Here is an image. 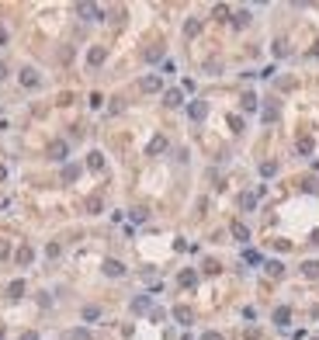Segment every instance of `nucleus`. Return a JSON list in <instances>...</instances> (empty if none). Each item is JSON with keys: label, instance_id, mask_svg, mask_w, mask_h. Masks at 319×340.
Masks as SVG:
<instances>
[{"label": "nucleus", "instance_id": "1", "mask_svg": "<svg viewBox=\"0 0 319 340\" xmlns=\"http://www.w3.org/2000/svg\"><path fill=\"white\" fill-rule=\"evenodd\" d=\"M76 14H80V18H91V21H101V18H104V11H101L97 4H76Z\"/></svg>", "mask_w": 319, "mask_h": 340}, {"label": "nucleus", "instance_id": "2", "mask_svg": "<svg viewBox=\"0 0 319 340\" xmlns=\"http://www.w3.org/2000/svg\"><path fill=\"white\" fill-rule=\"evenodd\" d=\"M187 115H191L194 122H202V118L208 115V104H205V101H191V104H187Z\"/></svg>", "mask_w": 319, "mask_h": 340}, {"label": "nucleus", "instance_id": "3", "mask_svg": "<svg viewBox=\"0 0 319 340\" xmlns=\"http://www.w3.org/2000/svg\"><path fill=\"white\" fill-rule=\"evenodd\" d=\"M49 157H52V160H66V157H69V146H66L63 139H56V142L49 146Z\"/></svg>", "mask_w": 319, "mask_h": 340}, {"label": "nucleus", "instance_id": "4", "mask_svg": "<svg viewBox=\"0 0 319 340\" xmlns=\"http://www.w3.org/2000/svg\"><path fill=\"white\" fill-rule=\"evenodd\" d=\"M104 274L108 278H122L125 274V264L122 260H104Z\"/></svg>", "mask_w": 319, "mask_h": 340}, {"label": "nucleus", "instance_id": "5", "mask_svg": "<svg viewBox=\"0 0 319 340\" xmlns=\"http://www.w3.org/2000/svg\"><path fill=\"white\" fill-rule=\"evenodd\" d=\"M149 309H153V298H149V295L132 298V313H139V316H142V313H149Z\"/></svg>", "mask_w": 319, "mask_h": 340}, {"label": "nucleus", "instance_id": "6", "mask_svg": "<svg viewBox=\"0 0 319 340\" xmlns=\"http://www.w3.org/2000/svg\"><path fill=\"white\" fill-rule=\"evenodd\" d=\"M163 149H167V139H163V136H153V139H149V146H146V153H149V157H156V153H163Z\"/></svg>", "mask_w": 319, "mask_h": 340}, {"label": "nucleus", "instance_id": "7", "mask_svg": "<svg viewBox=\"0 0 319 340\" xmlns=\"http://www.w3.org/2000/svg\"><path fill=\"white\" fill-rule=\"evenodd\" d=\"M174 319H177V323H181V326H187V323H191V319H194V313H191V309H187V306H174Z\"/></svg>", "mask_w": 319, "mask_h": 340}, {"label": "nucleus", "instance_id": "8", "mask_svg": "<svg viewBox=\"0 0 319 340\" xmlns=\"http://www.w3.org/2000/svg\"><path fill=\"white\" fill-rule=\"evenodd\" d=\"M274 323H277V326H288V323H292V309H288V306H277V309H274Z\"/></svg>", "mask_w": 319, "mask_h": 340}, {"label": "nucleus", "instance_id": "9", "mask_svg": "<svg viewBox=\"0 0 319 340\" xmlns=\"http://www.w3.org/2000/svg\"><path fill=\"white\" fill-rule=\"evenodd\" d=\"M229 233H232V236H236L239 243H247V240H250V229H247L243 222H232V226H229Z\"/></svg>", "mask_w": 319, "mask_h": 340}, {"label": "nucleus", "instance_id": "10", "mask_svg": "<svg viewBox=\"0 0 319 340\" xmlns=\"http://www.w3.org/2000/svg\"><path fill=\"white\" fill-rule=\"evenodd\" d=\"M146 94H156L160 87H163V80H160V77H142V84H139Z\"/></svg>", "mask_w": 319, "mask_h": 340}, {"label": "nucleus", "instance_id": "11", "mask_svg": "<svg viewBox=\"0 0 319 340\" xmlns=\"http://www.w3.org/2000/svg\"><path fill=\"white\" fill-rule=\"evenodd\" d=\"M104 59H108V52H104V49H101V45H94V49H91V52H87V63H91V66H101V63H104Z\"/></svg>", "mask_w": 319, "mask_h": 340}, {"label": "nucleus", "instance_id": "12", "mask_svg": "<svg viewBox=\"0 0 319 340\" xmlns=\"http://www.w3.org/2000/svg\"><path fill=\"white\" fill-rule=\"evenodd\" d=\"M21 84H24V87H38V73H35L31 66L21 69Z\"/></svg>", "mask_w": 319, "mask_h": 340}, {"label": "nucleus", "instance_id": "13", "mask_svg": "<svg viewBox=\"0 0 319 340\" xmlns=\"http://www.w3.org/2000/svg\"><path fill=\"white\" fill-rule=\"evenodd\" d=\"M198 31H202V21H198V18H187V21H184V35H187V39H194Z\"/></svg>", "mask_w": 319, "mask_h": 340}, {"label": "nucleus", "instance_id": "14", "mask_svg": "<svg viewBox=\"0 0 319 340\" xmlns=\"http://www.w3.org/2000/svg\"><path fill=\"white\" fill-rule=\"evenodd\" d=\"M239 208H243V212H253V208H257V195H250V191L239 195Z\"/></svg>", "mask_w": 319, "mask_h": 340}, {"label": "nucleus", "instance_id": "15", "mask_svg": "<svg viewBox=\"0 0 319 340\" xmlns=\"http://www.w3.org/2000/svg\"><path fill=\"white\" fill-rule=\"evenodd\" d=\"M87 167H91V170H104V153H97V149H94V153L87 157Z\"/></svg>", "mask_w": 319, "mask_h": 340}, {"label": "nucleus", "instance_id": "16", "mask_svg": "<svg viewBox=\"0 0 319 340\" xmlns=\"http://www.w3.org/2000/svg\"><path fill=\"white\" fill-rule=\"evenodd\" d=\"M302 274L305 278H319V260H305L302 264Z\"/></svg>", "mask_w": 319, "mask_h": 340}, {"label": "nucleus", "instance_id": "17", "mask_svg": "<svg viewBox=\"0 0 319 340\" xmlns=\"http://www.w3.org/2000/svg\"><path fill=\"white\" fill-rule=\"evenodd\" d=\"M267 274H271V278H281V274H285V264H281V260H267Z\"/></svg>", "mask_w": 319, "mask_h": 340}, {"label": "nucleus", "instance_id": "18", "mask_svg": "<svg viewBox=\"0 0 319 340\" xmlns=\"http://www.w3.org/2000/svg\"><path fill=\"white\" fill-rule=\"evenodd\" d=\"M31 260H35V250H31V247H21V250H18V264H24V268H28Z\"/></svg>", "mask_w": 319, "mask_h": 340}, {"label": "nucleus", "instance_id": "19", "mask_svg": "<svg viewBox=\"0 0 319 340\" xmlns=\"http://www.w3.org/2000/svg\"><path fill=\"white\" fill-rule=\"evenodd\" d=\"M80 316H84L87 323H94V319H101V306H84V313H80Z\"/></svg>", "mask_w": 319, "mask_h": 340}, {"label": "nucleus", "instance_id": "20", "mask_svg": "<svg viewBox=\"0 0 319 340\" xmlns=\"http://www.w3.org/2000/svg\"><path fill=\"white\" fill-rule=\"evenodd\" d=\"M184 104V94L181 91H167V108H181Z\"/></svg>", "mask_w": 319, "mask_h": 340}, {"label": "nucleus", "instance_id": "21", "mask_svg": "<svg viewBox=\"0 0 319 340\" xmlns=\"http://www.w3.org/2000/svg\"><path fill=\"white\" fill-rule=\"evenodd\" d=\"M76 177H80V167H76V163H66V167H63V181L69 184V181H76Z\"/></svg>", "mask_w": 319, "mask_h": 340}, {"label": "nucleus", "instance_id": "22", "mask_svg": "<svg viewBox=\"0 0 319 340\" xmlns=\"http://www.w3.org/2000/svg\"><path fill=\"white\" fill-rule=\"evenodd\" d=\"M7 295H11V298H21V295H24V281H21V278L11 281V285H7Z\"/></svg>", "mask_w": 319, "mask_h": 340}, {"label": "nucleus", "instance_id": "23", "mask_svg": "<svg viewBox=\"0 0 319 340\" xmlns=\"http://www.w3.org/2000/svg\"><path fill=\"white\" fill-rule=\"evenodd\" d=\"M232 24H236V28H247V24H250V11H236V14H232Z\"/></svg>", "mask_w": 319, "mask_h": 340}, {"label": "nucleus", "instance_id": "24", "mask_svg": "<svg viewBox=\"0 0 319 340\" xmlns=\"http://www.w3.org/2000/svg\"><path fill=\"white\" fill-rule=\"evenodd\" d=\"M274 174H277V163L274 160H264L260 163V177H274Z\"/></svg>", "mask_w": 319, "mask_h": 340}, {"label": "nucleus", "instance_id": "25", "mask_svg": "<svg viewBox=\"0 0 319 340\" xmlns=\"http://www.w3.org/2000/svg\"><path fill=\"white\" fill-rule=\"evenodd\" d=\"M298 153H302V157H309V153H312V139H309V136H302V139H298Z\"/></svg>", "mask_w": 319, "mask_h": 340}, {"label": "nucleus", "instance_id": "26", "mask_svg": "<svg viewBox=\"0 0 319 340\" xmlns=\"http://www.w3.org/2000/svg\"><path fill=\"white\" fill-rule=\"evenodd\" d=\"M243 111H257V94H243Z\"/></svg>", "mask_w": 319, "mask_h": 340}, {"label": "nucleus", "instance_id": "27", "mask_svg": "<svg viewBox=\"0 0 319 340\" xmlns=\"http://www.w3.org/2000/svg\"><path fill=\"white\" fill-rule=\"evenodd\" d=\"M177 281H181L184 288H191V285H194V271H181V278H177Z\"/></svg>", "mask_w": 319, "mask_h": 340}, {"label": "nucleus", "instance_id": "28", "mask_svg": "<svg viewBox=\"0 0 319 340\" xmlns=\"http://www.w3.org/2000/svg\"><path fill=\"white\" fill-rule=\"evenodd\" d=\"M69 340H91V333L80 326V330H69Z\"/></svg>", "mask_w": 319, "mask_h": 340}, {"label": "nucleus", "instance_id": "29", "mask_svg": "<svg viewBox=\"0 0 319 340\" xmlns=\"http://www.w3.org/2000/svg\"><path fill=\"white\" fill-rule=\"evenodd\" d=\"M274 118H277V108L267 104V108H264V122H274Z\"/></svg>", "mask_w": 319, "mask_h": 340}, {"label": "nucleus", "instance_id": "30", "mask_svg": "<svg viewBox=\"0 0 319 340\" xmlns=\"http://www.w3.org/2000/svg\"><path fill=\"white\" fill-rule=\"evenodd\" d=\"M229 129H232V132H243V118L232 115V118H229Z\"/></svg>", "mask_w": 319, "mask_h": 340}, {"label": "nucleus", "instance_id": "31", "mask_svg": "<svg viewBox=\"0 0 319 340\" xmlns=\"http://www.w3.org/2000/svg\"><path fill=\"white\" fill-rule=\"evenodd\" d=\"M215 18H219V21H229V7L219 4V7H215Z\"/></svg>", "mask_w": 319, "mask_h": 340}, {"label": "nucleus", "instance_id": "32", "mask_svg": "<svg viewBox=\"0 0 319 340\" xmlns=\"http://www.w3.org/2000/svg\"><path fill=\"white\" fill-rule=\"evenodd\" d=\"M87 212L97 215V212H101V198H87Z\"/></svg>", "mask_w": 319, "mask_h": 340}, {"label": "nucleus", "instance_id": "33", "mask_svg": "<svg viewBox=\"0 0 319 340\" xmlns=\"http://www.w3.org/2000/svg\"><path fill=\"white\" fill-rule=\"evenodd\" d=\"M243 260H247V264H260V253H257V250H247Z\"/></svg>", "mask_w": 319, "mask_h": 340}, {"label": "nucleus", "instance_id": "34", "mask_svg": "<svg viewBox=\"0 0 319 340\" xmlns=\"http://www.w3.org/2000/svg\"><path fill=\"white\" fill-rule=\"evenodd\" d=\"M305 191H309V195H319V181L309 177V181H305Z\"/></svg>", "mask_w": 319, "mask_h": 340}, {"label": "nucleus", "instance_id": "35", "mask_svg": "<svg viewBox=\"0 0 319 340\" xmlns=\"http://www.w3.org/2000/svg\"><path fill=\"white\" fill-rule=\"evenodd\" d=\"M46 253H49V257H59V253H63V247H59V243H49V247H46Z\"/></svg>", "mask_w": 319, "mask_h": 340}, {"label": "nucleus", "instance_id": "36", "mask_svg": "<svg viewBox=\"0 0 319 340\" xmlns=\"http://www.w3.org/2000/svg\"><path fill=\"white\" fill-rule=\"evenodd\" d=\"M202 340H226V337H222V333H215V330H205V337H202Z\"/></svg>", "mask_w": 319, "mask_h": 340}, {"label": "nucleus", "instance_id": "37", "mask_svg": "<svg viewBox=\"0 0 319 340\" xmlns=\"http://www.w3.org/2000/svg\"><path fill=\"white\" fill-rule=\"evenodd\" d=\"M21 340H38V333H35V330H24V333H21Z\"/></svg>", "mask_w": 319, "mask_h": 340}, {"label": "nucleus", "instance_id": "38", "mask_svg": "<svg viewBox=\"0 0 319 340\" xmlns=\"http://www.w3.org/2000/svg\"><path fill=\"white\" fill-rule=\"evenodd\" d=\"M0 80H7V66L4 63H0Z\"/></svg>", "mask_w": 319, "mask_h": 340}, {"label": "nucleus", "instance_id": "39", "mask_svg": "<svg viewBox=\"0 0 319 340\" xmlns=\"http://www.w3.org/2000/svg\"><path fill=\"white\" fill-rule=\"evenodd\" d=\"M312 243H316V247H319V229H316V233H312Z\"/></svg>", "mask_w": 319, "mask_h": 340}, {"label": "nucleus", "instance_id": "40", "mask_svg": "<svg viewBox=\"0 0 319 340\" xmlns=\"http://www.w3.org/2000/svg\"><path fill=\"white\" fill-rule=\"evenodd\" d=\"M312 56H319V45H316V49H312Z\"/></svg>", "mask_w": 319, "mask_h": 340}, {"label": "nucleus", "instance_id": "41", "mask_svg": "<svg viewBox=\"0 0 319 340\" xmlns=\"http://www.w3.org/2000/svg\"><path fill=\"white\" fill-rule=\"evenodd\" d=\"M0 340H4V326H0Z\"/></svg>", "mask_w": 319, "mask_h": 340}, {"label": "nucleus", "instance_id": "42", "mask_svg": "<svg viewBox=\"0 0 319 340\" xmlns=\"http://www.w3.org/2000/svg\"><path fill=\"white\" fill-rule=\"evenodd\" d=\"M316 340H319V337H316Z\"/></svg>", "mask_w": 319, "mask_h": 340}]
</instances>
